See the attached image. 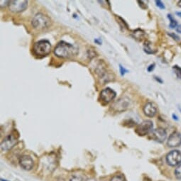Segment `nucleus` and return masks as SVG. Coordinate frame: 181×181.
Instances as JSON below:
<instances>
[{"label": "nucleus", "instance_id": "obj_29", "mask_svg": "<svg viewBox=\"0 0 181 181\" xmlns=\"http://www.w3.org/2000/svg\"><path fill=\"white\" fill-rule=\"evenodd\" d=\"M1 181H8L7 180H4V179H1Z\"/></svg>", "mask_w": 181, "mask_h": 181}, {"label": "nucleus", "instance_id": "obj_7", "mask_svg": "<svg viewBox=\"0 0 181 181\" xmlns=\"http://www.w3.org/2000/svg\"><path fill=\"white\" fill-rule=\"evenodd\" d=\"M116 92L111 90L110 87H106L100 93V98L102 102L105 103H109L112 101L116 97Z\"/></svg>", "mask_w": 181, "mask_h": 181}, {"label": "nucleus", "instance_id": "obj_28", "mask_svg": "<svg viewBox=\"0 0 181 181\" xmlns=\"http://www.w3.org/2000/svg\"><path fill=\"white\" fill-rule=\"evenodd\" d=\"M178 6L181 7V1H180L179 2H178Z\"/></svg>", "mask_w": 181, "mask_h": 181}, {"label": "nucleus", "instance_id": "obj_26", "mask_svg": "<svg viewBox=\"0 0 181 181\" xmlns=\"http://www.w3.org/2000/svg\"><path fill=\"white\" fill-rule=\"evenodd\" d=\"M173 119H175V120H178V116L175 115V114H173Z\"/></svg>", "mask_w": 181, "mask_h": 181}, {"label": "nucleus", "instance_id": "obj_10", "mask_svg": "<svg viewBox=\"0 0 181 181\" xmlns=\"http://www.w3.org/2000/svg\"><path fill=\"white\" fill-rule=\"evenodd\" d=\"M181 145V134L179 132H174L170 136L168 140V146L169 147H178Z\"/></svg>", "mask_w": 181, "mask_h": 181}, {"label": "nucleus", "instance_id": "obj_19", "mask_svg": "<svg viewBox=\"0 0 181 181\" xmlns=\"http://www.w3.org/2000/svg\"><path fill=\"white\" fill-rule=\"evenodd\" d=\"M175 176H176L178 179H179L181 180V163L178 166L177 168L175 169Z\"/></svg>", "mask_w": 181, "mask_h": 181}, {"label": "nucleus", "instance_id": "obj_18", "mask_svg": "<svg viewBox=\"0 0 181 181\" xmlns=\"http://www.w3.org/2000/svg\"><path fill=\"white\" fill-rule=\"evenodd\" d=\"M111 181H127L124 175H116L111 178Z\"/></svg>", "mask_w": 181, "mask_h": 181}, {"label": "nucleus", "instance_id": "obj_24", "mask_svg": "<svg viewBox=\"0 0 181 181\" xmlns=\"http://www.w3.org/2000/svg\"><path fill=\"white\" fill-rule=\"evenodd\" d=\"M176 31H177V32H178V33L181 34V25H179V26H177Z\"/></svg>", "mask_w": 181, "mask_h": 181}, {"label": "nucleus", "instance_id": "obj_20", "mask_svg": "<svg viewBox=\"0 0 181 181\" xmlns=\"http://www.w3.org/2000/svg\"><path fill=\"white\" fill-rule=\"evenodd\" d=\"M156 5H157V7H159L160 9H164L165 8V5L163 4V2H162L161 1H160V0H158V1H156Z\"/></svg>", "mask_w": 181, "mask_h": 181}, {"label": "nucleus", "instance_id": "obj_14", "mask_svg": "<svg viewBox=\"0 0 181 181\" xmlns=\"http://www.w3.org/2000/svg\"><path fill=\"white\" fill-rule=\"evenodd\" d=\"M70 181H87V179L82 175H73Z\"/></svg>", "mask_w": 181, "mask_h": 181}, {"label": "nucleus", "instance_id": "obj_6", "mask_svg": "<svg viewBox=\"0 0 181 181\" xmlns=\"http://www.w3.org/2000/svg\"><path fill=\"white\" fill-rule=\"evenodd\" d=\"M166 161L170 166H178L181 163V153L177 150L170 151L166 156Z\"/></svg>", "mask_w": 181, "mask_h": 181}, {"label": "nucleus", "instance_id": "obj_5", "mask_svg": "<svg viewBox=\"0 0 181 181\" xmlns=\"http://www.w3.org/2000/svg\"><path fill=\"white\" fill-rule=\"evenodd\" d=\"M28 5V2L25 0H14L9 2V7L10 11L14 13H18L24 11Z\"/></svg>", "mask_w": 181, "mask_h": 181}, {"label": "nucleus", "instance_id": "obj_11", "mask_svg": "<svg viewBox=\"0 0 181 181\" xmlns=\"http://www.w3.org/2000/svg\"><path fill=\"white\" fill-rule=\"evenodd\" d=\"M19 163L21 166L26 170H30L34 166V161L30 156L27 155L22 156L20 158Z\"/></svg>", "mask_w": 181, "mask_h": 181}, {"label": "nucleus", "instance_id": "obj_3", "mask_svg": "<svg viewBox=\"0 0 181 181\" xmlns=\"http://www.w3.org/2000/svg\"><path fill=\"white\" fill-rule=\"evenodd\" d=\"M50 23H51L50 18L41 13L37 14L32 20V26L39 30L49 27Z\"/></svg>", "mask_w": 181, "mask_h": 181}, {"label": "nucleus", "instance_id": "obj_25", "mask_svg": "<svg viewBox=\"0 0 181 181\" xmlns=\"http://www.w3.org/2000/svg\"><path fill=\"white\" fill-rule=\"evenodd\" d=\"M154 78H155V79L156 80L158 81V82H159L160 83H162V82H163V80H162L160 79L159 78H158V77H156V76H155V77H154Z\"/></svg>", "mask_w": 181, "mask_h": 181}, {"label": "nucleus", "instance_id": "obj_13", "mask_svg": "<svg viewBox=\"0 0 181 181\" xmlns=\"http://www.w3.org/2000/svg\"><path fill=\"white\" fill-rule=\"evenodd\" d=\"M143 112L148 117H153L157 113V107L153 102L146 103L143 107Z\"/></svg>", "mask_w": 181, "mask_h": 181}, {"label": "nucleus", "instance_id": "obj_8", "mask_svg": "<svg viewBox=\"0 0 181 181\" xmlns=\"http://www.w3.org/2000/svg\"><path fill=\"white\" fill-rule=\"evenodd\" d=\"M151 137L153 140L156 142L162 143L166 140L167 137V133L166 130L162 129V128H158V129H154L151 133Z\"/></svg>", "mask_w": 181, "mask_h": 181}, {"label": "nucleus", "instance_id": "obj_12", "mask_svg": "<svg viewBox=\"0 0 181 181\" xmlns=\"http://www.w3.org/2000/svg\"><path fill=\"white\" fill-rule=\"evenodd\" d=\"M129 100L124 97L121 98V99L117 100L116 102L114 104V105L112 106L116 111H122L126 110L129 107Z\"/></svg>", "mask_w": 181, "mask_h": 181}, {"label": "nucleus", "instance_id": "obj_23", "mask_svg": "<svg viewBox=\"0 0 181 181\" xmlns=\"http://www.w3.org/2000/svg\"><path fill=\"white\" fill-rule=\"evenodd\" d=\"M170 36H173V38H174V39H175V40H177V41H179V40H180V39H179V37H178V36H176V35H175V34H170Z\"/></svg>", "mask_w": 181, "mask_h": 181}, {"label": "nucleus", "instance_id": "obj_16", "mask_svg": "<svg viewBox=\"0 0 181 181\" xmlns=\"http://www.w3.org/2000/svg\"><path fill=\"white\" fill-rule=\"evenodd\" d=\"M173 70L175 74L176 75L177 78L178 79H181V68L178 65H174L173 67Z\"/></svg>", "mask_w": 181, "mask_h": 181}, {"label": "nucleus", "instance_id": "obj_27", "mask_svg": "<svg viewBox=\"0 0 181 181\" xmlns=\"http://www.w3.org/2000/svg\"><path fill=\"white\" fill-rule=\"evenodd\" d=\"M176 14L178 16H179L180 17H181V12H176Z\"/></svg>", "mask_w": 181, "mask_h": 181}, {"label": "nucleus", "instance_id": "obj_4", "mask_svg": "<svg viewBox=\"0 0 181 181\" xmlns=\"http://www.w3.org/2000/svg\"><path fill=\"white\" fill-rule=\"evenodd\" d=\"M153 124V122L150 120L143 121L139 124L136 129V133L139 136H145L148 133L152 132Z\"/></svg>", "mask_w": 181, "mask_h": 181}, {"label": "nucleus", "instance_id": "obj_21", "mask_svg": "<svg viewBox=\"0 0 181 181\" xmlns=\"http://www.w3.org/2000/svg\"><path fill=\"white\" fill-rule=\"evenodd\" d=\"M119 68H120V72H121V75L122 76L124 75L126 73H127L128 72V70H126V69H125L123 66H122V65H119Z\"/></svg>", "mask_w": 181, "mask_h": 181}, {"label": "nucleus", "instance_id": "obj_1", "mask_svg": "<svg viewBox=\"0 0 181 181\" xmlns=\"http://www.w3.org/2000/svg\"><path fill=\"white\" fill-rule=\"evenodd\" d=\"M54 53L58 58H70L78 54V49L72 44L62 41L55 48Z\"/></svg>", "mask_w": 181, "mask_h": 181}, {"label": "nucleus", "instance_id": "obj_2", "mask_svg": "<svg viewBox=\"0 0 181 181\" xmlns=\"http://www.w3.org/2000/svg\"><path fill=\"white\" fill-rule=\"evenodd\" d=\"M51 50V44L47 40H41L36 42L34 46V52L38 56H46Z\"/></svg>", "mask_w": 181, "mask_h": 181}, {"label": "nucleus", "instance_id": "obj_22", "mask_svg": "<svg viewBox=\"0 0 181 181\" xmlns=\"http://www.w3.org/2000/svg\"><path fill=\"white\" fill-rule=\"evenodd\" d=\"M154 68H155V64H154V63H153V64H151V65H150L148 66L147 70H148V72H151L152 70H153Z\"/></svg>", "mask_w": 181, "mask_h": 181}, {"label": "nucleus", "instance_id": "obj_15", "mask_svg": "<svg viewBox=\"0 0 181 181\" xmlns=\"http://www.w3.org/2000/svg\"><path fill=\"white\" fill-rule=\"evenodd\" d=\"M168 18H169V20L170 21V28H174L176 27L178 23H177L176 20H175V18L172 17V15L171 14H168Z\"/></svg>", "mask_w": 181, "mask_h": 181}, {"label": "nucleus", "instance_id": "obj_9", "mask_svg": "<svg viewBox=\"0 0 181 181\" xmlns=\"http://www.w3.org/2000/svg\"><path fill=\"white\" fill-rule=\"evenodd\" d=\"M17 138L13 135H9L4 138L1 143L2 151H6L9 150L17 143Z\"/></svg>", "mask_w": 181, "mask_h": 181}, {"label": "nucleus", "instance_id": "obj_17", "mask_svg": "<svg viewBox=\"0 0 181 181\" xmlns=\"http://www.w3.org/2000/svg\"><path fill=\"white\" fill-rule=\"evenodd\" d=\"M144 50L146 53H148V54H152V53H155V51H153V49L151 48V44H149V43H146L144 45Z\"/></svg>", "mask_w": 181, "mask_h": 181}]
</instances>
